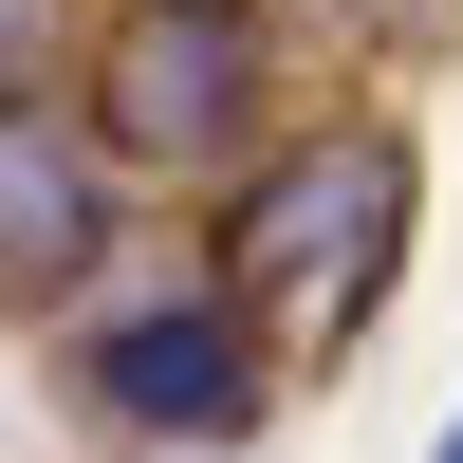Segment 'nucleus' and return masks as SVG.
Instances as JSON below:
<instances>
[{"label":"nucleus","instance_id":"nucleus-3","mask_svg":"<svg viewBox=\"0 0 463 463\" xmlns=\"http://www.w3.org/2000/svg\"><path fill=\"white\" fill-rule=\"evenodd\" d=\"M260 353H279V334H260L241 297H148V316L93 334V408L148 427V445H222L260 408Z\"/></svg>","mask_w":463,"mask_h":463},{"label":"nucleus","instance_id":"nucleus-6","mask_svg":"<svg viewBox=\"0 0 463 463\" xmlns=\"http://www.w3.org/2000/svg\"><path fill=\"white\" fill-rule=\"evenodd\" d=\"M445 463H463V427H445Z\"/></svg>","mask_w":463,"mask_h":463},{"label":"nucleus","instance_id":"nucleus-5","mask_svg":"<svg viewBox=\"0 0 463 463\" xmlns=\"http://www.w3.org/2000/svg\"><path fill=\"white\" fill-rule=\"evenodd\" d=\"M37 37H56V0H0V74H19V56H37Z\"/></svg>","mask_w":463,"mask_h":463},{"label":"nucleus","instance_id":"nucleus-2","mask_svg":"<svg viewBox=\"0 0 463 463\" xmlns=\"http://www.w3.org/2000/svg\"><path fill=\"white\" fill-rule=\"evenodd\" d=\"M260 74H279L260 0H130V19L93 37V130L130 148V167H222V148L260 130Z\"/></svg>","mask_w":463,"mask_h":463},{"label":"nucleus","instance_id":"nucleus-1","mask_svg":"<svg viewBox=\"0 0 463 463\" xmlns=\"http://www.w3.org/2000/svg\"><path fill=\"white\" fill-rule=\"evenodd\" d=\"M408 260V130H316L260 167V204L222 222V297H241L279 353H334V334L390 297Z\"/></svg>","mask_w":463,"mask_h":463},{"label":"nucleus","instance_id":"nucleus-4","mask_svg":"<svg viewBox=\"0 0 463 463\" xmlns=\"http://www.w3.org/2000/svg\"><path fill=\"white\" fill-rule=\"evenodd\" d=\"M111 167H130L111 130H56V111L0 93V316H56V297L111 260V222H130Z\"/></svg>","mask_w":463,"mask_h":463}]
</instances>
